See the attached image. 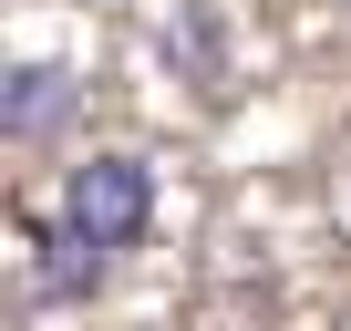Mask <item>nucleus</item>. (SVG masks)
<instances>
[{"label":"nucleus","mask_w":351,"mask_h":331,"mask_svg":"<svg viewBox=\"0 0 351 331\" xmlns=\"http://www.w3.org/2000/svg\"><path fill=\"white\" fill-rule=\"evenodd\" d=\"M62 228L83 238V249H134L145 228H155V176L134 155H83L73 176H62Z\"/></svg>","instance_id":"nucleus-1"},{"label":"nucleus","mask_w":351,"mask_h":331,"mask_svg":"<svg viewBox=\"0 0 351 331\" xmlns=\"http://www.w3.org/2000/svg\"><path fill=\"white\" fill-rule=\"evenodd\" d=\"M73 104H83V83H73L62 62H11V83H0V124H11L21 145L62 135V124H73Z\"/></svg>","instance_id":"nucleus-2"},{"label":"nucleus","mask_w":351,"mask_h":331,"mask_svg":"<svg viewBox=\"0 0 351 331\" xmlns=\"http://www.w3.org/2000/svg\"><path fill=\"white\" fill-rule=\"evenodd\" d=\"M32 259H42V300H93V279H104V249H83L62 218L32 228Z\"/></svg>","instance_id":"nucleus-3"}]
</instances>
